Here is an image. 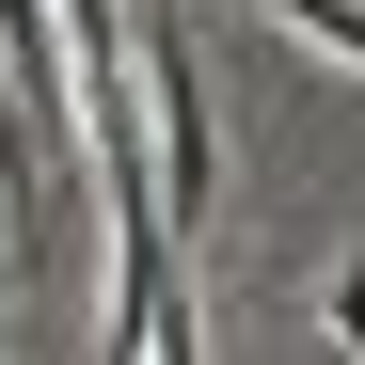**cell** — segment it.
<instances>
[{"label": "cell", "instance_id": "6da1fadb", "mask_svg": "<svg viewBox=\"0 0 365 365\" xmlns=\"http://www.w3.org/2000/svg\"><path fill=\"white\" fill-rule=\"evenodd\" d=\"M255 16H286L302 48H334V64H365V0H255Z\"/></svg>", "mask_w": 365, "mask_h": 365}, {"label": "cell", "instance_id": "7a4b0ae2", "mask_svg": "<svg viewBox=\"0 0 365 365\" xmlns=\"http://www.w3.org/2000/svg\"><path fill=\"white\" fill-rule=\"evenodd\" d=\"M334 349H365V255H349V286H334Z\"/></svg>", "mask_w": 365, "mask_h": 365}, {"label": "cell", "instance_id": "3957f363", "mask_svg": "<svg viewBox=\"0 0 365 365\" xmlns=\"http://www.w3.org/2000/svg\"><path fill=\"white\" fill-rule=\"evenodd\" d=\"M334 365H365V349H334Z\"/></svg>", "mask_w": 365, "mask_h": 365}]
</instances>
